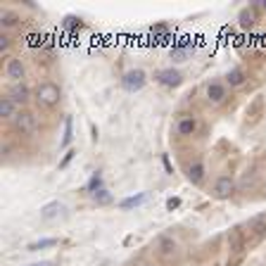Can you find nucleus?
<instances>
[{"mask_svg":"<svg viewBox=\"0 0 266 266\" xmlns=\"http://www.w3.org/2000/svg\"><path fill=\"white\" fill-rule=\"evenodd\" d=\"M0 22H3V26H15V24L19 22V17H17L15 12H3Z\"/></svg>","mask_w":266,"mask_h":266,"instance_id":"nucleus-21","label":"nucleus"},{"mask_svg":"<svg viewBox=\"0 0 266 266\" xmlns=\"http://www.w3.org/2000/svg\"><path fill=\"white\" fill-rule=\"evenodd\" d=\"M102 188H105V186H102V173L95 171L93 176H91V181H88L86 190H91V193H98V190H102Z\"/></svg>","mask_w":266,"mask_h":266,"instance_id":"nucleus-18","label":"nucleus"},{"mask_svg":"<svg viewBox=\"0 0 266 266\" xmlns=\"http://www.w3.org/2000/svg\"><path fill=\"white\" fill-rule=\"evenodd\" d=\"M238 19H240V26H243V29H250L252 24H254V10L245 8L243 12H240V17H238Z\"/></svg>","mask_w":266,"mask_h":266,"instance_id":"nucleus-17","label":"nucleus"},{"mask_svg":"<svg viewBox=\"0 0 266 266\" xmlns=\"http://www.w3.org/2000/svg\"><path fill=\"white\" fill-rule=\"evenodd\" d=\"M145 193H138V195H133V197H126V200H121V202H119V207H121V209H133V207H138V204H143L145 202Z\"/></svg>","mask_w":266,"mask_h":266,"instance_id":"nucleus-14","label":"nucleus"},{"mask_svg":"<svg viewBox=\"0 0 266 266\" xmlns=\"http://www.w3.org/2000/svg\"><path fill=\"white\" fill-rule=\"evenodd\" d=\"M226 83L228 86H243L245 83V71L243 69H231L226 74Z\"/></svg>","mask_w":266,"mask_h":266,"instance_id":"nucleus-13","label":"nucleus"},{"mask_svg":"<svg viewBox=\"0 0 266 266\" xmlns=\"http://www.w3.org/2000/svg\"><path fill=\"white\" fill-rule=\"evenodd\" d=\"M71 141V119H67V124H64V145H69Z\"/></svg>","mask_w":266,"mask_h":266,"instance_id":"nucleus-23","label":"nucleus"},{"mask_svg":"<svg viewBox=\"0 0 266 266\" xmlns=\"http://www.w3.org/2000/svg\"><path fill=\"white\" fill-rule=\"evenodd\" d=\"M78 26H81V22H78L76 17H67V19H64V29L74 31V29H78Z\"/></svg>","mask_w":266,"mask_h":266,"instance_id":"nucleus-22","label":"nucleus"},{"mask_svg":"<svg viewBox=\"0 0 266 266\" xmlns=\"http://www.w3.org/2000/svg\"><path fill=\"white\" fill-rule=\"evenodd\" d=\"M15 126L24 133H31L33 128H36V119H33V114H29V112H22V114L15 117Z\"/></svg>","mask_w":266,"mask_h":266,"instance_id":"nucleus-7","label":"nucleus"},{"mask_svg":"<svg viewBox=\"0 0 266 266\" xmlns=\"http://www.w3.org/2000/svg\"><path fill=\"white\" fill-rule=\"evenodd\" d=\"M10 48V38L8 36H0V50H8Z\"/></svg>","mask_w":266,"mask_h":266,"instance_id":"nucleus-25","label":"nucleus"},{"mask_svg":"<svg viewBox=\"0 0 266 266\" xmlns=\"http://www.w3.org/2000/svg\"><path fill=\"white\" fill-rule=\"evenodd\" d=\"M64 211V204L62 202H48L46 207H40V219H46V221H50V219H55V216H60Z\"/></svg>","mask_w":266,"mask_h":266,"instance_id":"nucleus-9","label":"nucleus"},{"mask_svg":"<svg viewBox=\"0 0 266 266\" xmlns=\"http://www.w3.org/2000/svg\"><path fill=\"white\" fill-rule=\"evenodd\" d=\"M157 81H159L162 86L176 88L181 83V74L176 69H162V71H157Z\"/></svg>","mask_w":266,"mask_h":266,"instance_id":"nucleus-6","label":"nucleus"},{"mask_svg":"<svg viewBox=\"0 0 266 266\" xmlns=\"http://www.w3.org/2000/svg\"><path fill=\"white\" fill-rule=\"evenodd\" d=\"M36 98H38V102L43 107H53V105L60 102L62 93H60V88H57L55 83H40L38 91H36Z\"/></svg>","mask_w":266,"mask_h":266,"instance_id":"nucleus-2","label":"nucleus"},{"mask_svg":"<svg viewBox=\"0 0 266 266\" xmlns=\"http://www.w3.org/2000/svg\"><path fill=\"white\" fill-rule=\"evenodd\" d=\"M10 98L19 105V102H26V98H29V91H26V86H15L12 91H10Z\"/></svg>","mask_w":266,"mask_h":266,"instance_id":"nucleus-16","label":"nucleus"},{"mask_svg":"<svg viewBox=\"0 0 266 266\" xmlns=\"http://www.w3.org/2000/svg\"><path fill=\"white\" fill-rule=\"evenodd\" d=\"M188 179L193 181V183H200V181L204 179V164H200V162H195V164L188 169Z\"/></svg>","mask_w":266,"mask_h":266,"instance_id":"nucleus-15","label":"nucleus"},{"mask_svg":"<svg viewBox=\"0 0 266 266\" xmlns=\"http://www.w3.org/2000/svg\"><path fill=\"white\" fill-rule=\"evenodd\" d=\"M53 245H57L55 238H43V240H38V243H33L29 245V250L36 252V250H43V247H53Z\"/></svg>","mask_w":266,"mask_h":266,"instance_id":"nucleus-20","label":"nucleus"},{"mask_svg":"<svg viewBox=\"0 0 266 266\" xmlns=\"http://www.w3.org/2000/svg\"><path fill=\"white\" fill-rule=\"evenodd\" d=\"M224 98H226V86L219 83V81H211L209 86H207V100H209L211 105H221Z\"/></svg>","mask_w":266,"mask_h":266,"instance_id":"nucleus-5","label":"nucleus"},{"mask_svg":"<svg viewBox=\"0 0 266 266\" xmlns=\"http://www.w3.org/2000/svg\"><path fill=\"white\" fill-rule=\"evenodd\" d=\"M247 231L252 233V238L245 243V247L250 250V247H257V245L264 240V235H266V216H264V214H259V216L250 219V224H247Z\"/></svg>","mask_w":266,"mask_h":266,"instance_id":"nucleus-1","label":"nucleus"},{"mask_svg":"<svg viewBox=\"0 0 266 266\" xmlns=\"http://www.w3.org/2000/svg\"><path fill=\"white\" fill-rule=\"evenodd\" d=\"M235 190V183L231 176H219L216 179V183H214V195L219 197V200H226V197L233 195Z\"/></svg>","mask_w":266,"mask_h":266,"instance_id":"nucleus-4","label":"nucleus"},{"mask_svg":"<svg viewBox=\"0 0 266 266\" xmlns=\"http://www.w3.org/2000/svg\"><path fill=\"white\" fill-rule=\"evenodd\" d=\"M157 247H159V252H162L164 257H173V254H176V250H179L176 240H173V238H166V235H162V238L157 240Z\"/></svg>","mask_w":266,"mask_h":266,"instance_id":"nucleus-10","label":"nucleus"},{"mask_svg":"<svg viewBox=\"0 0 266 266\" xmlns=\"http://www.w3.org/2000/svg\"><path fill=\"white\" fill-rule=\"evenodd\" d=\"M195 128H197V124H195V119L193 117H183L179 121V126H176V131H179L181 136H193Z\"/></svg>","mask_w":266,"mask_h":266,"instance_id":"nucleus-12","label":"nucleus"},{"mask_svg":"<svg viewBox=\"0 0 266 266\" xmlns=\"http://www.w3.org/2000/svg\"><path fill=\"white\" fill-rule=\"evenodd\" d=\"M261 8H264V10H266V0H261Z\"/></svg>","mask_w":266,"mask_h":266,"instance_id":"nucleus-27","label":"nucleus"},{"mask_svg":"<svg viewBox=\"0 0 266 266\" xmlns=\"http://www.w3.org/2000/svg\"><path fill=\"white\" fill-rule=\"evenodd\" d=\"M121 86H124L128 93H136V91H141V88L145 86V71H143V69L126 71L124 78H121Z\"/></svg>","mask_w":266,"mask_h":266,"instance_id":"nucleus-3","label":"nucleus"},{"mask_svg":"<svg viewBox=\"0 0 266 266\" xmlns=\"http://www.w3.org/2000/svg\"><path fill=\"white\" fill-rule=\"evenodd\" d=\"M179 204H181L179 197H169V200H166V209H176Z\"/></svg>","mask_w":266,"mask_h":266,"instance_id":"nucleus-24","label":"nucleus"},{"mask_svg":"<svg viewBox=\"0 0 266 266\" xmlns=\"http://www.w3.org/2000/svg\"><path fill=\"white\" fill-rule=\"evenodd\" d=\"M5 71H8V78H12V81H22L24 78V64L22 60H17V57H12V60H8V67H5Z\"/></svg>","mask_w":266,"mask_h":266,"instance_id":"nucleus-8","label":"nucleus"},{"mask_svg":"<svg viewBox=\"0 0 266 266\" xmlns=\"http://www.w3.org/2000/svg\"><path fill=\"white\" fill-rule=\"evenodd\" d=\"M93 200L98 204H110L112 195H110V190H107V188H102V190H98V193H93Z\"/></svg>","mask_w":266,"mask_h":266,"instance_id":"nucleus-19","label":"nucleus"},{"mask_svg":"<svg viewBox=\"0 0 266 266\" xmlns=\"http://www.w3.org/2000/svg\"><path fill=\"white\" fill-rule=\"evenodd\" d=\"M29 266H55L53 261H38V264H29Z\"/></svg>","mask_w":266,"mask_h":266,"instance_id":"nucleus-26","label":"nucleus"},{"mask_svg":"<svg viewBox=\"0 0 266 266\" xmlns=\"http://www.w3.org/2000/svg\"><path fill=\"white\" fill-rule=\"evenodd\" d=\"M145 266H152V264H145Z\"/></svg>","mask_w":266,"mask_h":266,"instance_id":"nucleus-28","label":"nucleus"},{"mask_svg":"<svg viewBox=\"0 0 266 266\" xmlns=\"http://www.w3.org/2000/svg\"><path fill=\"white\" fill-rule=\"evenodd\" d=\"M0 117H5V119L17 117V102L12 98H3L0 100Z\"/></svg>","mask_w":266,"mask_h":266,"instance_id":"nucleus-11","label":"nucleus"}]
</instances>
